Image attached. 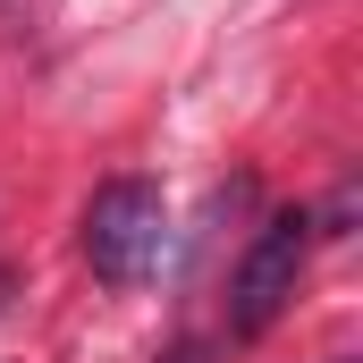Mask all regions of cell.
<instances>
[{
	"label": "cell",
	"instance_id": "obj_1",
	"mask_svg": "<svg viewBox=\"0 0 363 363\" xmlns=\"http://www.w3.org/2000/svg\"><path fill=\"white\" fill-rule=\"evenodd\" d=\"M169 254V211H161V186L144 178H110L85 203V262L110 287H144Z\"/></svg>",
	"mask_w": 363,
	"mask_h": 363
},
{
	"label": "cell",
	"instance_id": "obj_2",
	"mask_svg": "<svg viewBox=\"0 0 363 363\" xmlns=\"http://www.w3.org/2000/svg\"><path fill=\"white\" fill-rule=\"evenodd\" d=\"M313 262V211H271L245 245V262L228 271V338H262L279 313L296 304Z\"/></svg>",
	"mask_w": 363,
	"mask_h": 363
},
{
	"label": "cell",
	"instance_id": "obj_3",
	"mask_svg": "<svg viewBox=\"0 0 363 363\" xmlns=\"http://www.w3.org/2000/svg\"><path fill=\"white\" fill-rule=\"evenodd\" d=\"M161 363H211V338H178V347H169Z\"/></svg>",
	"mask_w": 363,
	"mask_h": 363
},
{
	"label": "cell",
	"instance_id": "obj_4",
	"mask_svg": "<svg viewBox=\"0 0 363 363\" xmlns=\"http://www.w3.org/2000/svg\"><path fill=\"white\" fill-rule=\"evenodd\" d=\"M338 363H355V355H338Z\"/></svg>",
	"mask_w": 363,
	"mask_h": 363
}]
</instances>
